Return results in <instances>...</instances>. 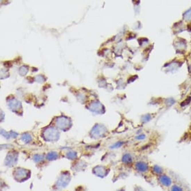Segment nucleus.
I'll use <instances>...</instances> for the list:
<instances>
[{
    "label": "nucleus",
    "instance_id": "f257e3e1",
    "mask_svg": "<svg viewBox=\"0 0 191 191\" xmlns=\"http://www.w3.org/2000/svg\"><path fill=\"white\" fill-rule=\"evenodd\" d=\"M71 174L69 171L64 170L60 173L56 181L53 185V189L55 190H61L68 186L71 181Z\"/></svg>",
    "mask_w": 191,
    "mask_h": 191
},
{
    "label": "nucleus",
    "instance_id": "f03ea898",
    "mask_svg": "<svg viewBox=\"0 0 191 191\" xmlns=\"http://www.w3.org/2000/svg\"><path fill=\"white\" fill-rule=\"evenodd\" d=\"M13 177L16 182L22 183L27 181L31 177V172L29 169L24 168H15L12 172Z\"/></svg>",
    "mask_w": 191,
    "mask_h": 191
},
{
    "label": "nucleus",
    "instance_id": "7ed1b4c3",
    "mask_svg": "<svg viewBox=\"0 0 191 191\" xmlns=\"http://www.w3.org/2000/svg\"><path fill=\"white\" fill-rule=\"evenodd\" d=\"M42 136L47 142H56L59 138V132L54 127H50L43 131Z\"/></svg>",
    "mask_w": 191,
    "mask_h": 191
},
{
    "label": "nucleus",
    "instance_id": "20e7f679",
    "mask_svg": "<svg viewBox=\"0 0 191 191\" xmlns=\"http://www.w3.org/2000/svg\"><path fill=\"white\" fill-rule=\"evenodd\" d=\"M54 124L57 129L63 131L68 130L72 126V122L70 118L63 116L57 117L55 120Z\"/></svg>",
    "mask_w": 191,
    "mask_h": 191
},
{
    "label": "nucleus",
    "instance_id": "39448f33",
    "mask_svg": "<svg viewBox=\"0 0 191 191\" xmlns=\"http://www.w3.org/2000/svg\"><path fill=\"white\" fill-rule=\"evenodd\" d=\"M17 160H18V154L15 151H11L6 156L4 161V164L7 167L13 168L17 164Z\"/></svg>",
    "mask_w": 191,
    "mask_h": 191
},
{
    "label": "nucleus",
    "instance_id": "423d86ee",
    "mask_svg": "<svg viewBox=\"0 0 191 191\" xmlns=\"http://www.w3.org/2000/svg\"><path fill=\"white\" fill-rule=\"evenodd\" d=\"M92 173L99 178H104L109 174L110 169L104 166H97L92 168Z\"/></svg>",
    "mask_w": 191,
    "mask_h": 191
},
{
    "label": "nucleus",
    "instance_id": "0eeeda50",
    "mask_svg": "<svg viewBox=\"0 0 191 191\" xmlns=\"http://www.w3.org/2000/svg\"><path fill=\"white\" fill-rule=\"evenodd\" d=\"M106 130L107 129H106L105 127L103 126L102 125H94L90 131V136L94 138H101L106 133Z\"/></svg>",
    "mask_w": 191,
    "mask_h": 191
},
{
    "label": "nucleus",
    "instance_id": "6e6552de",
    "mask_svg": "<svg viewBox=\"0 0 191 191\" xmlns=\"http://www.w3.org/2000/svg\"><path fill=\"white\" fill-rule=\"evenodd\" d=\"M158 181H159V184L161 186L164 187H170L172 185V179L169 176L166 175V174H162L158 177Z\"/></svg>",
    "mask_w": 191,
    "mask_h": 191
},
{
    "label": "nucleus",
    "instance_id": "1a4fd4ad",
    "mask_svg": "<svg viewBox=\"0 0 191 191\" xmlns=\"http://www.w3.org/2000/svg\"><path fill=\"white\" fill-rule=\"evenodd\" d=\"M135 170L140 173H145L149 170V166L147 163L143 161H138L134 165Z\"/></svg>",
    "mask_w": 191,
    "mask_h": 191
},
{
    "label": "nucleus",
    "instance_id": "9d476101",
    "mask_svg": "<svg viewBox=\"0 0 191 191\" xmlns=\"http://www.w3.org/2000/svg\"><path fill=\"white\" fill-rule=\"evenodd\" d=\"M58 154L56 151H50L46 154L45 156V159L47 161H55L57 159H58Z\"/></svg>",
    "mask_w": 191,
    "mask_h": 191
},
{
    "label": "nucleus",
    "instance_id": "9b49d317",
    "mask_svg": "<svg viewBox=\"0 0 191 191\" xmlns=\"http://www.w3.org/2000/svg\"><path fill=\"white\" fill-rule=\"evenodd\" d=\"M33 161H34L35 163H40L42 162L45 159V156L42 154H34L32 157Z\"/></svg>",
    "mask_w": 191,
    "mask_h": 191
},
{
    "label": "nucleus",
    "instance_id": "f8f14e48",
    "mask_svg": "<svg viewBox=\"0 0 191 191\" xmlns=\"http://www.w3.org/2000/svg\"><path fill=\"white\" fill-rule=\"evenodd\" d=\"M122 163H124L125 164H130L133 162V158H132L131 155L129 154H125L122 156Z\"/></svg>",
    "mask_w": 191,
    "mask_h": 191
},
{
    "label": "nucleus",
    "instance_id": "ddd939ff",
    "mask_svg": "<svg viewBox=\"0 0 191 191\" xmlns=\"http://www.w3.org/2000/svg\"><path fill=\"white\" fill-rule=\"evenodd\" d=\"M21 140L25 143H29L31 141L32 137L29 133H24L22 135V136H21Z\"/></svg>",
    "mask_w": 191,
    "mask_h": 191
},
{
    "label": "nucleus",
    "instance_id": "4468645a",
    "mask_svg": "<svg viewBox=\"0 0 191 191\" xmlns=\"http://www.w3.org/2000/svg\"><path fill=\"white\" fill-rule=\"evenodd\" d=\"M151 171H153V172H154V174H157L158 176H159V175H161V174H163V168H161L159 166H157V165L153 166L152 168H151Z\"/></svg>",
    "mask_w": 191,
    "mask_h": 191
},
{
    "label": "nucleus",
    "instance_id": "2eb2a0df",
    "mask_svg": "<svg viewBox=\"0 0 191 191\" xmlns=\"http://www.w3.org/2000/svg\"><path fill=\"white\" fill-rule=\"evenodd\" d=\"M65 157L70 160H74L77 158V154H76V152H75V151H70L66 153Z\"/></svg>",
    "mask_w": 191,
    "mask_h": 191
},
{
    "label": "nucleus",
    "instance_id": "dca6fc26",
    "mask_svg": "<svg viewBox=\"0 0 191 191\" xmlns=\"http://www.w3.org/2000/svg\"><path fill=\"white\" fill-rule=\"evenodd\" d=\"M19 103L18 102H11V104H9V107H11V109H12L13 111H16V109H18Z\"/></svg>",
    "mask_w": 191,
    "mask_h": 191
},
{
    "label": "nucleus",
    "instance_id": "f3484780",
    "mask_svg": "<svg viewBox=\"0 0 191 191\" xmlns=\"http://www.w3.org/2000/svg\"><path fill=\"white\" fill-rule=\"evenodd\" d=\"M171 191H184L180 186L179 185H173L171 188Z\"/></svg>",
    "mask_w": 191,
    "mask_h": 191
},
{
    "label": "nucleus",
    "instance_id": "a211bd4d",
    "mask_svg": "<svg viewBox=\"0 0 191 191\" xmlns=\"http://www.w3.org/2000/svg\"><path fill=\"white\" fill-rule=\"evenodd\" d=\"M123 144V143H122V142H117V143H115L114 145H113L111 147V148H117V147H120L121 145Z\"/></svg>",
    "mask_w": 191,
    "mask_h": 191
},
{
    "label": "nucleus",
    "instance_id": "6ab92c4d",
    "mask_svg": "<svg viewBox=\"0 0 191 191\" xmlns=\"http://www.w3.org/2000/svg\"><path fill=\"white\" fill-rule=\"evenodd\" d=\"M190 100H191V97H188L186 99V100H185V101H184V102H184V103H182V104H181V106H182V107H184V106L187 105V104H188L189 103H190Z\"/></svg>",
    "mask_w": 191,
    "mask_h": 191
},
{
    "label": "nucleus",
    "instance_id": "aec40b11",
    "mask_svg": "<svg viewBox=\"0 0 191 191\" xmlns=\"http://www.w3.org/2000/svg\"><path fill=\"white\" fill-rule=\"evenodd\" d=\"M134 191H146V190H145L142 187L136 186V187H135Z\"/></svg>",
    "mask_w": 191,
    "mask_h": 191
},
{
    "label": "nucleus",
    "instance_id": "412c9836",
    "mask_svg": "<svg viewBox=\"0 0 191 191\" xmlns=\"http://www.w3.org/2000/svg\"><path fill=\"white\" fill-rule=\"evenodd\" d=\"M145 138V134L139 135H138V136L136 137L137 139H138V140H143V139H144Z\"/></svg>",
    "mask_w": 191,
    "mask_h": 191
},
{
    "label": "nucleus",
    "instance_id": "4be33fe9",
    "mask_svg": "<svg viewBox=\"0 0 191 191\" xmlns=\"http://www.w3.org/2000/svg\"><path fill=\"white\" fill-rule=\"evenodd\" d=\"M116 191H125V188H120L119 190H117Z\"/></svg>",
    "mask_w": 191,
    "mask_h": 191
}]
</instances>
